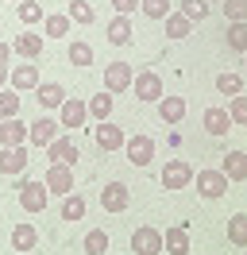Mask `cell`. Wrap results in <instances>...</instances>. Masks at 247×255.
I'll list each match as a JSON object with an SVG mask.
<instances>
[{
    "label": "cell",
    "mask_w": 247,
    "mask_h": 255,
    "mask_svg": "<svg viewBox=\"0 0 247 255\" xmlns=\"http://www.w3.org/2000/svg\"><path fill=\"white\" fill-rule=\"evenodd\" d=\"M193 186H197V193L205 201H220V197L228 193V178H224V170H197V174H193Z\"/></svg>",
    "instance_id": "obj_1"
},
{
    "label": "cell",
    "mask_w": 247,
    "mask_h": 255,
    "mask_svg": "<svg viewBox=\"0 0 247 255\" xmlns=\"http://www.w3.org/2000/svg\"><path fill=\"white\" fill-rule=\"evenodd\" d=\"M193 174H197V170L185 159H166V166H162V186H166V190H185V186L193 182Z\"/></svg>",
    "instance_id": "obj_2"
},
{
    "label": "cell",
    "mask_w": 247,
    "mask_h": 255,
    "mask_svg": "<svg viewBox=\"0 0 247 255\" xmlns=\"http://www.w3.org/2000/svg\"><path fill=\"white\" fill-rule=\"evenodd\" d=\"M46 182H35V178H23L19 182V205L27 209V213H43L46 209Z\"/></svg>",
    "instance_id": "obj_3"
},
{
    "label": "cell",
    "mask_w": 247,
    "mask_h": 255,
    "mask_svg": "<svg viewBox=\"0 0 247 255\" xmlns=\"http://www.w3.org/2000/svg\"><path fill=\"white\" fill-rule=\"evenodd\" d=\"M131 252L135 255H158L162 252V232L154 228V224H143L131 232Z\"/></svg>",
    "instance_id": "obj_4"
},
{
    "label": "cell",
    "mask_w": 247,
    "mask_h": 255,
    "mask_svg": "<svg viewBox=\"0 0 247 255\" xmlns=\"http://www.w3.org/2000/svg\"><path fill=\"white\" fill-rule=\"evenodd\" d=\"M46 190L58 193V197H66V193H74V170L66 166V162H50V170H46Z\"/></svg>",
    "instance_id": "obj_5"
},
{
    "label": "cell",
    "mask_w": 247,
    "mask_h": 255,
    "mask_svg": "<svg viewBox=\"0 0 247 255\" xmlns=\"http://www.w3.org/2000/svg\"><path fill=\"white\" fill-rule=\"evenodd\" d=\"M93 139H97V147H101V151H120V147L127 143L124 128H120V124H112V120H105V124L93 128Z\"/></svg>",
    "instance_id": "obj_6"
},
{
    "label": "cell",
    "mask_w": 247,
    "mask_h": 255,
    "mask_svg": "<svg viewBox=\"0 0 247 255\" xmlns=\"http://www.w3.org/2000/svg\"><path fill=\"white\" fill-rule=\"evenodd\" d=\"M124 151H127V162H131V166H147V162L154 159V139L151 135H127Z\"/></svg>",
    "instance_id": "obj_7"
},
{
    "label": "cell",
    "mask_w": 247,
    "mask_h": 255,
    "mask_svg": "<svg viewBox=\"0 0 247 255\" xmlns=\"http://www.w3.org/2000/svg\"><path fill=\"white\" fill-rule=\"evenodd\" d=\"M131 89H135L139 101H162V78H158L154 70H139L135 81H131Z\"/></svg>",
    "instance_id": "obj_8"
},
{
    "label": "cell",
    "mask_w": 247,
    "mask_h": 255,
    "mask_svg": "<svg viewBox=\"0 0 247 255\" xmlns=\"http://www.w3.org/2000/svg\"><path fill=\"white\" fill-rule=\"evenodd\" d=\"M131 205V193L124 182H108L105 190H101V209L105 213H124V209Z\"/></svg>",
    "instance_id": "obj_9"
},
{
    "label": "cell",
    "mask_w": 247,
    "mask_h": 255,
    "mask_svg": "<svg viewBox=\"0 0 247 255\" xmlns=\"http://www.w3.org/2000/svg\"><path fill=\"white\" fill-rule=\"evenodd\" d=\"M131 81H135V70H131V66H124V62L105 66V89L108 93H124Z\"/></svg>",
    "instance_id": "obj_10"
},
{
    "label": "cell",
    "mask_w": 247,
    "mask_h": 255,
    "mask_svg": "<svg viewBox=\"0 0 247 255\" xmlns=\"http://www.w3.org/2000/svg\"><path fill=\"white\" fill-rule=\"evenodd\" d=\"M27 147H0V174H23L27 170Z\"/></svg>",
    "instance_id": "obj_11"
},
{
    "label": "cell",
    "mask_w": 247,
    "mask_h": 255,
    "mask_svg": "<svg viewBox=\"0 0 247 255\" xmlns=\"http://www.w3.org/2000/svg\"><path fill=\"white\" fill-rule=\"evenodd\" d=\"M58 128L50 116H43V120H35V124H27V143L31 147H46V143H54L58 139Z\"/></svg>",
    "instance_id": "obj_12"
},
{
    "label": "cell",
    "mask_w": 247,
    "mask_h": 255,
    "mask_svg": "<svg viewBox=\"0 0 247 255\" xmlns=\"http://www.w3.org/2000/svg\"><path fill=\"white\" fill-rule=\"evenodd\" d=\"M77 155H81V151H77V143L70 139V135H58L54 143H46V159H50V162H66V166H74Z\"/></svg>",
    "instance_id": "obj_13"
},
{
    "label": "cell",
    "mask_w": 247,
    "mask_h": 255,
    "mask_svg": "<svg viewBox=\"0 0 247 255\" xmlns=\"http://www.w3.org/2000/svg\"><path fill=\"white\" fill-rule=\"evenodd\" d=\"M162 252L166 255H189V228L185 224H174L162 232Z\"/></svg>",
    "instance_id": "obj_14"
},
{
    "label": "cell",
    "mask_w": 247,
    "mask_h": 255,
    "mask_svg": "<svg viewBox=\"0 0 247 255\" xmlns=\"http://www.w3.org/2000/svg\"><path fill=\"white\" fill-rule=\"evenodd\" d=\"M0 147H27V124L23 120H0Z\"/></svg>",
    "instance_id": "obj_15"
},
{
    "label": "cell",
    "mask_w": 247,
    "mask_h": 255,
    "mask_svg": "<svg viewBox=\"0 0 247 255\" xmlns=\"http://www.w3.org/2000/svg\"><path fill=\"white\" fill-rule=\"evenodd\" d=\"M8 85H12L15 93H27V89H39L43 81H39V66H15L12 70V78H8Z\"/></svg>",
    "instance_id": "obj_16"
},
{
    "label": "cell",
    "mask_w": 247,
    "mask_h": 255,
    "mask_svg": "<svg viewBox=\"0 0 247 255\" xmlns=\"http://www.w3.org/2000/svg\"><path fill=\"white\" fill-rule=\"evenodd\" d=\"M85 116H89V105L77 101V97H66V105H62V128H81Z\"/></svg>",
    "instance_id": "obj_17"
},
{
    "label": "cell",
    "mask_w": 247,
    "mask_h": 255,
    "mask_svg": "<svg viewBox=\"0 0 247 255\" xmlns=\"http://www.w3.org/2000/svg\"><path fill=\"white\" fill-rule=\"evenodd\" d=\"M205 131L216 135V139L228 135V131H232V112L228 109H209V112H205Z\"/></svg>",
    "instance_id": "obj_18"
},
{
    "label": "cell",
    "mask_w": 247,
    "mask_h": 255,
    "mask_svg": "<svg viewBox=\"0 0 247 255\" xmlns=\"http://www.w3.org/2000/svg\"><path fill=\"white\" fill-rule=\"evenodd\" d=\"M220 170H224L228 182H247V155H244V151H228Z\"/></svg>",
    "instance_id": "obj_19"
},
{
    "label": "cell",
    "mask_w": 247,
    "mask_h": 255,
    "mask_svg": "<svg viewBox=\"0 0 247 255\" xmlns=\"http://www.w3.org/2000/svg\"><path fill=\"white\" fill-rule=\"evenodd\" d=\"M158 116H162V124H182L185 120V97H162L158 101Z\"/></svg>",
    "instance_id": "obj_20"
},
{
    "label": "cell",
    "mask_w": 247,
    "mask_h": 255,
    "mask_svg": "<svg viewBox=\"0 0 247 255\" xmlns=\"http://www.w3.org/2000/svg\"><path fill=\"white\" fill-rule=\"evenodd\" d=\"M12 50H15V54H23L27 62H35V58L43 54V35H35V31H23V35H19V39L12 43Z\"/></svg>",
    "instance_id": "obj_21"
},
{
    "label": "cell",
    "mask_w": 247,
    "mask_h": 255,
    "mask_svg": "<svg viewBox=\"0 0 247 255\" xmlns=\"http://www.w3.org/2000/svg\"><path fill=\"white\" fill-rule=\"evenodd\" d=\"M35 101H39L43 109H62V105H66V93H62L58 81H43V85L35 89Z\"/></svg>",
    "instance_id": "obj_22"
},
{
    "label": "cell",
    "mask_w": 247,
    "mask_h": 255,
    "mask_svg": "<svg viewBox=\"0 0 247 255\" xmlns=\"http://www.w3.org/2000/svg\"><path fill=\"white\" fill-rule=\"evenodd\" d=\"M35 244H39V232H35V224H15L12 228V248L19 255L35 252Z\"/></svg>",
    "instance_id": "obj_23"
},
{
    "label": "cell",
    "mask_w": 247,
    "mask_h": 255,
    "mask_svg": "<svg viewBox=\"0 0 247 255\" xmlns=\"http://www.w3.org/2000/svg\"><path fill=\"white\" fill-rule=\"evenodd\" d=\"M131 23H127V16H116L112 19V23H108V43H112V47H127V43H131Z\"/></svg>",
    "instance_id": "obj_24"
},
{
    "label": "cell",
    "mask_w": 247,
    "mask_h": 255,
    "mask_svg": "<svg viewBox=\"0 0 247 255\" xmlns=\"http://www.w3.org/2000/svg\"><path fill=\"white\" fill-rule=\"evenodd\" d=\"M112 105H116V101H112V93L105 89V93H97V97L89 101V116L97 120V124H105L108 116H112Z\"/></svg>",
    "instance_id": "obj_25"
},
{
    "label": "cell",
    "mask_w": 247,
    "mask_h": 255,
    "mask_svg": "<svg viewBox=\"0 0 247 255\" xmlns=\"http://www.w3.org/2000/svg\"><path fill=\"white\" fill-rule=\"evenodd\" d=\"M228 240L236 244V248H247V213L228 217Z\"/></svg>",
    "instance_id": "obj_26"
},
{
    "label": "cell",
    "mask_w": 247,
    "mask_h": 255,
    "mask_svg": "<svg viewBox=\"0 0 247 255\" xmlns=\"http://www.w3.org/2000/svg\"><path fill=\"white\" fill-rule=\"evenodd\" d=\"M81 217H85V197L66 193L62 197V221H81Z\"/></svg>",
    "instance_id": "obj_27"
},
{
    "label": "cell",
    "mask_w": 247,
    "mask_h": 255,
    "mask_svg": "<svg viewBox=\"0 0 247 255\" xmlns=\"http://www.w3.org/2000/svg\"><path fill=\"white\" fill-rule=\"evenodd\" d=\"M224 43H228L232 50L247 54V23H228V31H224Z\"/></svg>",
    "instance_id": "obj_28"
},
{
    "label": "cell",
    "mask_w": 247,
    "mask_h": 255,
    "mask_svg": "<svg viewBox=\"0 0 247 255\" xmlns=\"http://www.w3.org/2000/svg\"><path fill=\"white\" fill-rule=\"evenodd\" d=\"M162 27H166L170 39H185V35H189V19H185L182 12H170V16L162 19Z\"/></svg>",
    "instance_id": "obj_29"
},
{
    "label": "cell",
    "mask_w": 247,
    "mask_h": 255,
    "mask_svg": "<svg viewBox=\"0 0 247 255\" xmlns=\"http://www.w3.org/2000/svg\"><path fill=\"white\" fill-rule=\"evenodd\" d=\"M66 16L74 19V23H93V19H97V12H93L89 0H70V12H66Z\"/></svg>",
    "instance_id": "obj_30"
},
{
    "label": "cell",
    "mask_w": 247,
    "mask_h": 255,
    "mask_svg": "<svg viewBox=\"0 0 247 255\" xmlns=\"http://www.w3.org/2000/svg\"><path fill=\"white\" fill-rule=\"evenodd\" d=\"M178 12H182L189 23H193V19H205V16H209V0H182Z\"/></svg>",
    "instance_id": "obj_31"
},
{
    "label": "cell",
    "mask_w": 247,
    "mask_h": 255,
    "mask_svg": "<svg viewBox=\"0 0 247 255\" xmlns=\"http://www.w3.org/2000/svg\"><path fill=\"white\" fill-rule=\"evenodd\" d=\"M15 12H19V19H23V23H27V27H35V23H46V16H43V8H39V4H35V0H23V4H19V8H15Z\"/></svg>",
    "instance_id": "obj_32"
},
{
    "label": "cell",
    "mask_w": 247,
    "mask_h": 255,
    "mask_svg": "<svg viewBox=\"0 0 247 255\" xmlns=\"http://www.w3.org/2000/svg\"><path fill=\"white\" fill-rule=\"evenodd\" d=\"M216 89H220V93L224 97H236V93H244V81H240V74H216Z\"/></svg>",
    "instance_id": "obj_33"
},
{
    "label": "cell",
    "mask_w": 247,
    "mask_h": 255,
    "mask_svg": "<svg viewBox=\"0 0 247 255\" xmlns=\"http://www.w3.org/2000/svg\"><path fill=\"white\" fill-rule=\"evenodd\" d=\"M19 112V93L15 89H0V120H12Z\"/></svg>",
    "instance_id": "obj_34"
},
{
    "label": "cell",
    "mask_w": 247,
    "mask_h": 255,
    "mask_svg": "<svg viewBox=\"0 0 247 255\" xmlns=\"http://www.w3.org/2000/svg\"><path fill=\"white\" fill-rule=\"evenodd\" d=\"M85 252L89 255H105L108 252V232L105 228H93L89 236H85Z\"/></svg>",
    "instance_id": "obj_35"
},
{
    "label": "cell",
    "mask_w": 247,
    "mask_h": 255,
    "mask_svg": "<svg viewBox=\"0 0 247 255\" xmlns=\"http://www.w3.org/2000/svg\"><path fill=\"white\" fill-rule=\"evenodd\" d=\"M66 54H70V62H74V66H93V47H89V43H81V39L70 43Z\"/></svg>",
    "instance_id": "obj_36"
},
{
    "label": "cell",
    "mask_w": 247,
    "mask_h": 255,
    "mask_svg": "<svg viewBox=\"0 0 247 255\" xmlns=\"http://www.w3.org/2000/svg\"><path fill=\"white\" fill-rule=\"evenodd\" d=\"M139 8L147 12V19H151V23L170 16V0H139Z\"/></svg>",
    "instance_id": "obj_37"
},
{
    "label": "cell",
    "mask_w": 247,
    "mask_h": 255,
    "mask_svg": "<svg viewBox=\"0 0 247 255\" xmlns=\"http://www.w3.org/2000/svg\"><path fill=\"white\" fill-rule=\"evenodd\" d=\"M70 23H74L70 16H46L43 31H46V35H54V39H62V35H70Z\"/></svg>",
    "instance_id": "obj_38"
},
{
    "label": "cell",
    "mask_w": 247,
    "mask_h": 255,
    "mask_svg": "<svg viewBox=\"0 0 247 255\" xmlns=\"http://www.w3.org/2000/svg\"><path fill=\"white\" fill-rule=\"evenodd\" d=\"M220 8H224V16L232 23H247V0H224Z\"/></svg>",
    "instance_id": "obj_39"
},
{
    "label": "cell",
    "mask_w": 247,
    "mask_h": 255,
    "mask_svg": "<svg viewBox=\"0 0 247 255\" xmlns=\"http://www.w3.org/2000/svg\"><path fill=\"white\" fill-rule=\"evenodd\" d=\"M232 124H247V93H236L232 97Z\"/></svg>",
    "instance_id": "obj_40"
},
{
    "label": "cell",
    "mask_w": 247,
    "mask_h": 255,
    "mask_svg": "<svg viewBox=\"0 0 247 255\" xmlns=\"http://www.w3.org/2000/svg\"><path fill=\"white\" fill-rule=\"evenodd\" d=\"M112 8H116V16H131L139 8V0H112Z\"/></svg>",
    "instance_id": "obj_41"
},
{
    "label": "cell",
    "mask_w": 247,
    "mask_h": 255,
    "mask_svg": "<svg viewBox=\"0 0 247 255\" xmlns=\"http://www.w3.org/2000/svg\"><path fill=\"white\" fill-rule=\"evenodd\" d=\"M8 58H12V47H8V43H0V66H8Z\"/></svg>",
    "instance_id": "obj_42"
},
{
    "label": "cell",
    "mask_w": 247,
    "mask_h": 255,
    "mask_svg": "<svg viewBox=\"0 0 247 255\" xmlns=\"http://www.w3.org/2000/svg\"><path fill=\"white\" fill-rule=\"evenodd\" d=\"M8 78H12V70H8V66H0V89L8 85Z\"/></svg>",
    "instance_id": "obj_43"
},
{
    "label": "cell",
    "mask_w": 247,
    "mask_h": 255,
    "mask_svg": "<svg viewBox=\"0 0 247 255\" xmlns=\"http://www.w3.org/2000/svg\"><path fill=\"white\" fill-rule=\"evenodd\" d=\"M209 4H224V0H209Z\"/></svg>",
    "instance_id": "obj_44"
},
{
    "label": "cell",
    "mask_w": 247,
    "mask_h": 255,
    "mask_svg": "<svg viewBox=\"0 0 247 255\" xmlns=\"http://www.w3.org/2000/svg\"><path fill=\"white\" fill-rule=\"evenodd\" d=\"M12 4H23V0H12Z\"/></svg>",
    "instance_id": "obj_45"
},
{
    "label": "cell",
    "mask_w": 247,
    "mask_h": 255,
    "mask_svg": "<svg viewBox=\"0 0 247 255\" xmlns=\"http://www.w3.org/2000/svg\"><path fill=\"white\" fill-rule=\"evenodd\" d=\"M244 255H247V248H244Z\"/></svg>",
    "instance_id": "obj_46"
},
{
    "label": "cell",
    "mask_w": 247,
    "mask_h": 255,
    "mask_svg": "<svg viewBox=\"0 0 247 255\" xmlns=\"http://www.w3.org/2000/svg\"><path fill=\"white\" fill-rule=\"evenodd\" d=\"M244 58H247V54H244Z\"/></svg>",
    "instance_id": "obj_47"
},
{
    "label": "cell",
    "mask_w": 247,
    "mask_h": 255,
    "mask_svg": "<svg viewBox=\"0 0 247 255\" xmlns=\"http://www.w3.org/2000/svg\"><path fill=\"white\" fill-rule=\"evenodd\" d=\"M27 255H31V252H27Z\"/></svg>",
    "instance_id": "obj_48"
}]
</instances>
